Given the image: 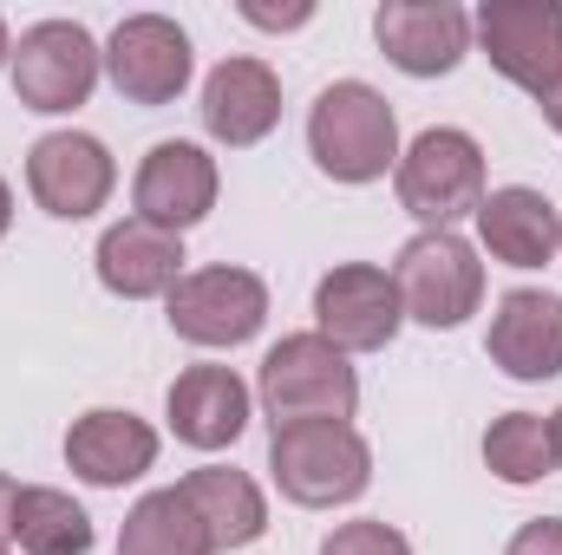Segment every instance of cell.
Wrapping results in <instances>:
<instances>
[{
    "label": "cell",
    "instance_id": "1",
    "mask_svg": "<svg viewBox=\"0 0 562 555\" xmlns=\"http://www.w3.org/2000/svg\"><path fill=\"white\" fill-rule=\"evenodd\" d=\"M307 157L334 183H380L400 163V118L367 79H334L307 112Z\"/></svg>",
    "mask_w": 562,
    "mask_h": 555
},
{
    "label": "cell",
    "instance_id": "2",
    "mask_svg": "<svg viewBox=\"0 0 562 555\" xmlns=\"http://www.w3.org/2000/svg\"><path fill=\"white\" fill-rule=\"evenodd\" d=\"M269 477L288 503L301 510H334L353 503L373 484V451L347 418H314V424H281L269 438Z\"/></svg>",
    "mask_w": 562,
    "mask_h": 555
},
{
    "label": "cell",
    "instance_id": "3",
    "mask_svg": "<svg viewBox=\"0 0 562 555\" xmlns=\"http://www.w3.org/2000/svg\"><path fill=\"white\" fill-rule=\"evenodd\" d=\"M256 399L269 424H314V418H353L360 406V380L347 366V353L321 333H288L262 353V380Z\"/></svg>",
    "mask_w": 562,
    "mask_h": 555
},
{
    "label": "cell",
    "instance_id": "4",
    "mask_svg": "<svg viewBox=\"0 0 562 555\" xmlns=\"http://www.w3.org/2000/svg\"><path fill=\"white\" fill-rule=\"evenodd\" d=\"M393 190H400L406 216H419L425 229H451V223L477 216V203H484V150L458 125H431L400 150Z\"/></svg>",
    "mask_w": 562,
    "mask_h": 555
},
{
    "label": "cell",
    "instance_id": "5",
    "mask_svg": "<svg viewBox=\"0 0 562 555\" xmlns=\"http://www.w3.org/2000/svg\"><path fill=\"white\" fill-rule=\"evenodd\" d=\"M393 287H400V307L406 320L419 327H464L484 301V262L477 249L458 236V229H419L400 262H393Z\"/></svg>",
    "mask_w": 562,
    "mask_h": 555
},
{
    "label": "cell",
    "instance_id": "6",
    "mask_svg": "<svg viewBox=\"0 0 562 555\" xmlns=\"http://www.w3.org/2000/svg\"><path fill=\"white\" fill-rule=\"evenodd\" d=\"M7 72H13V99L26 112L59 118V112H79L92 99V86L105 72V53L79 20H40V26L20 33Z\"/></svg>",
    "mask_w": 562,
    "mask_h": 555
},
{
    "label": "cell",
    "instance_id": "7",
    "mask_svg": "<svg viewBox=\"0 0 562 555\" xmlns=\"http://www.w3.org/2000/svg\"><path fill=\"white\" fill-rule=\"evenodd\" d=\"M164 314H170V333L190 340V347H249L269 320V281L256 269H190L164 294Z\"/></svg>",
    "mask_w": 562,
    "mask_h": 555
},
{
    "label": "cell",
    "instance_id": "8",
    "mask_svg": "<svg viewBox=\"0 0 562 555\" xmlns=\"http://www.w3.org/2000/svg\"><path fill=\"white\" fill-rule=\"evenodd\" d=\"M471 39L537 105L562 86V0H484L471 13Z\"/></svg>",
    "mask_w": 562,
    "mask_h": 555
},
{
    "label": "cell",
    "instance_id": "9",
    "mask_svg": "<svg viewBox=\"0 0 562 555\" xmlns=\"http://www.w3.org/2000/svg\"><path fill=\"white\" fill-rule=\"evenodd\" d=\"M406 327V307H400V287L393 269H373V262H340L327 269L314 287V333L334 340L340 353H380L393 347Z\"/></svg>",
    "mask_w": 562,
    "mask_h": 555
},
{
    "label": "cell",
    "instance_id": "10",
    "mask_svg": "<svg viewBox=\"0 0 562 555\" xmlns=\"http://www.w3.org/2000/svg\"><path fill=\"white\" fill-rule=\"evenodd\" d=\"M190 66H196L190 59V33L177 20H164V13H132L105 39V72H112L119 99L144 105V112L177 105L183 86H190Z\"/></svg>",
    "mask_w": 562,
    "mask_h": 555
},
{
    "label": "cell",
    "instance_id": "11",
    "mask_svg": "<svg viewBox=\"0 0 562 555\" xmlns=\"http://www.w3.org/2000/svg\"><path fill=\"white\" fill-rule=\"evenodd\" d=\"M112 183H119V163H112V150L92 132H46L26 150V190L59 223L99 216L112 203Z\"/></svg>",
    "mask_w": 562,
    "mask_h": 555
},
{
    "label": "cell",
    "instance_id": "12",
    "mask_svg": "<svg viewBox=\"0 0 562 555\" xmlns=\"http://www.w3.org/2000/svg\"><path fill=\"white\" fill-rule=\"evenodd\" d=\"M216 190H223V177H216V157L203 144L164 138L144 150L138 177H132V209H138V223L183 236L216 209Z\"/></svg>",
    "mask_w": 562,
    "mask_h": 555
},
{
    "label": "cell",
    "instance_id": "13",
    "mask_svg": "<svg viewBox=\"0 0 562 555\" xmlns=\"http://www.w3.org/2000/svg\"><path fill=\"white\" fill-rule=\"evenodd\" d=\"M373 39L406 79H438L471 53V13L458 0H386L373 13Z\"/></svg>",
    "mask_w": 562,
    "mask_h": 555
},
{
    "label": "cell",
    "instance_id": "14",
    "mask_svg": "<svg viewBox=\"0 0 562 555\" xmlns=\"http://www.w3.org/2000/svg\"><path fill=\"white\" fill-rule=\"evenodd\" d=\"M491 366H504L510 380L537 386L562 373V294L550 287H510L491 314V340H484Z\"/></svg>",
    "mask_w": 562,
    "mask_h": 555
},
{
    "label": "cell",
    "instance_id": "15",
    "mask_svg": "<svg viewBox=\"0 0 562 555\" xmlns=\"http://www.w3.org/2000/svg\"><path fill=\"white\" fill-rule=\"evenodd\" d=\"M203 132L216 144H229V150H249V144H262L269 132L281 125V79L269 59H249V53H236V59H223L210 79H203Z\"/></svg>",
    "mask_w": 562,
    "mask_h": 555
},
{
    "label": "cell",
    "instance_id": "16",
    "mask_svg": "<svg viewBox=\"0 0 562 555\" xmlns=\"http://www.w3.org/2000/svg\"><path fill=\"white\" fill-rule=\"evenodd\" d=\"M157 464V431L138 412L119 406H92L86 418H72L66 431V471L92 490H125Z\"/></svg>",
    "mask_w": 562,
    "mask_h": 555
},
{
    "label": "cell",
    "instance_id": "17",
    "mask_svg": "<svg viewBox=\"0 0 562 555\" xmlns=\"http://www.w3.org/2000/svg\"><path fill=\"white\" fill-rule=\"evenodd\" d=\"M249 406H256V393L236 380V366H183L164 399L170 431L190 451H229L249 431Z\"/></svg>",
    "mask_w": 562,
    "mask_h": 555
},
{
    "label": "cell",
    "instance_id": "18",
    "mask_svg": "<svg viewBox=\"0 0 562 555\" xmlns=\"http://www.w3.org/2000/svg\"><path fill=\"white\" fill-rule=\"evenodd\" d=\"M477 242L504 269H543L562 249V216L543 190L504 183V190H484V203H477Z\"/></svg>",
    "mask_w": 562,
    "mask_h": 555
},
{
    "label": "cell",
    "instance_id": "19",
    "mask_svg": "<svg viewBox=\"0 0 562 555\" xmlns=\"http://www.w3.org/2000/svg\"><path fill=\"white\" fill-rule=\"evenodd\" d=\"M92 262H99V281L119 301H157V294H170L183 281V236L125 216V223H112L99 236V256Z\"/></svg>",
    "mask_w": 562,
    "mask_h": 555
},
{
    "label": "cell",
    "instance_id": "20",
    "mask_svg": "<svg viewBox=\"0 0 562 555\" xmlns=\"http://www.w3.org/2000/svg\"><path fill=\"white\" fill-rule=\"evenodd\" d=\"M177 490H183V503L196 510V523H203V536H210L216 555L262 543V530H269V497H262V484H256L249 471H236V464H203V471H190Z\"/></svg>",
    "mask_w": 562,
    "mask_h": 555
},
{
    "label": "cell",
    "instance_id": "21",
    "mask_svg": "<svg viewBox=\"0 0 562 555\" xmlns=\"http://www.w3.org/2000/svg\"><path fill=\"white\" fill-rule=\"evenodd\" d=\"M13 543H20V555H92L99 530H92V517H86L66 490H53V484H20Z\"/></svg>",
    "mask_w": 562,
    "mask_h": 555
},
{
    "label": "cell",
    "instance_id": "22",
    "mask_svg": "<svg viewBox=\"0 0 562 555\" xmlns=\"http://www.w3.org/2000/svg\"><path fill=\"white\" fill-rule=\"evenodd\" d=\"M119 555H216L196 510L183 503V490H150L132 503L125 530H119Z\"/></svg>",
    "mask_w": 562,
    "mask_h": 555
},
{
    "label": "cell",
    "instance_id": "23",
    "mask_svg": "<svg viewBox=\"0 0 562 555\" xmlns=\"http://www.w3.org/2000/svg\"><path fill=\"white\" fill-rule=\"evenodd\" d=\"M484 464L504 484H543L557 471V444H550V418L543 412H504L484 431Z\"/></svg>",
    "mask_w": 562,
    "mask_h": 555
},
{
    "label": "cell",
    "instance_id": "24",
    "mask_svg": "<svg viewBox=\"0 0 562 555\" xmlns=\"http://www.w3.org/2000/svg\"><path fill=\"white\" fill-rule=\"evenodd\" d=\"M321 555H413V543H406L393 523H380V517H353V523L327 530Z\"/></svg>",
    "mask_w": 562,
    "mask_h": 555
},
{
    "label": "cell",
    "instance_id": "25",
    "mask_svg": "<svg viewBox=\"0 0 562 555\" xmlns=\"http://www.w3.org/2000/svg\"><path fill=\"white\" fill-rule=\"evenodd\" d=\"M504 555H562V517H537V523H524Z\"/></svg>",
    "mask_w": 562,
    "mask_h": 555
},
{
    "label": "cell",
    "instance_id": "26",
    "mask_svg": "<svg viewBox=\"0 0 562 555\" xmlns=\"http://www.w3.org/2000/svg\"><path fill=\"white\" fill-rule=\"evenodd\" d=\"M243 20L249 26H269V33H288V26H307L314 7L307 0H294V7H256V0H243Z\"/></svg>",
    "mask_w": 562,
    "mask_h": 555
},
{
    "label": "cell",
    "instance_id": "27",
    "mask_svg": "<svg viewBox=\"0 0 562 555\" xmlns=\"http://www.w3.org/2000/svg\"><path fill=\"white\" fill-rule=\"evenodd\" d=\"M13 503H20V484L0 471V543H13Z\"/></svg>",
    "mask_w": 562,
    "mask_h": 555
},
{
    "label": "cell",
    "instance_id": "28",
    "mask_svg": "<svg viewBox=\"0 0 562 555\" xmlns=\"http://www.w3.org/2000/svg\"><path fill=\"white\" fill-rule=\"evenodd\" d=\"M13 229V190H7V177H0V236Z\"/></svg>",
    "mask_w": 562,
    "mask_h": 555
},
{
    "label": "cell",
    "instance_id": "29",
    "mask_svg": "<svg viewBox=\"0 0 562 555\" xmlns=\"http://www.w3.org/2000/svg\"><path fill=\"white\" fill-rule=\"evenodd\" d=\"M543 118H550V125H557V132H562V86H557V92H550V99H543Z\"/></svg>",
    "mask_w": 562,
    "mask_h": 555
},
{
    "label": "cell",
    "instance_id": "30",
    "mask_svg": "<svg viewBox=\"0 0 562 555\" xmlns=\"http://www.w3.org/2000/svg\"><path fill=\"white\" fill-rule=\"evenodd\" d=\"M550 444H557V471H562V412L550 418Z\"/></svg>",
    "mask_w": 562,
    "mask_h": 555
},
{
    "label": "cell",
    "instance_id": "31",
    "mask_svg": "<svg viewBox=\"0 0 562 555\" xmlns=\"http://www.w3.org/2000/svg\"><path fill=\"white\" fill-rule=\"evenodd\" d=\"M13 59V33H7V20H0V66Z\"/></svg>",
    "mask_w": 562,
    "mask_h": 555
},
{
    "label": "cell",
    "instance_id": "32",
    "mask_svg": "<svg viewBox=\"0 0 562 555\" xmlns=\"http://www.w3.org/2000/svg\"><path fill=\"white\" fill-rule=\"evenodd\" d=\"M0 555H7V543H0Z\"/></svg>",
    "mask_w": 562,
    "mask_h": 555
}]
</instances>
